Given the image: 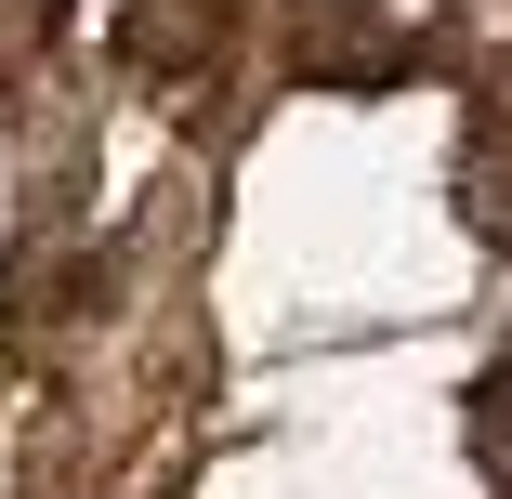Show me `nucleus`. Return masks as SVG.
<instances>
[{"instance_id":"1","label":"nucleus","mask_w":512,"mask_h":499,"mask_svg":"<svg viewBox=\"0 0 512 499\" xmlns=\"http://www.w3.org/2000/svg\"><path fill=\"white\" fill-rule=\"evenodd\" d=\"M289 53H302V79H394L407 66V40L368 14V0H316V14L289 27Z\"/></svg>"},{"instance_id":"2","label":"nucleus","mask_w":512,"mask_h":499,"mask_svg":"<svg viewBox=\"0 0 512 499\" xmlns=\"http://www.w3.org/2000/svg\"><path fill=\"white\" fill-rule=\"evenodd\" d=\"M119 53L158 66V79L211 66V53H224V0H132V14H119Z\"/></svg>"},{"instance_id":"3","label":"nucleus","mask_w":512,"mask_h":499,"mask_svg":"<svg viewBox=\"0 0 512 499\" xmlns=\"http://www.w3.org/2000/svg\"><path fill=\"white\" fill-rule=\"evenodd\" d=\"M460 224H473L486 250H512V145H499V132L460 145Z\"/></svg>"},{"instance_id":"4","label":"nucleus","mask_w":512,"mask_h":499,"mask_svg":"<svg viewBox=\"0 0 512 499\" xmlns=\"http://www.w3.org/2000/svg\"><path fill=\"white\" fill-rule=\"evenodd\" d=\"M473 460L512 486V368H486V381H473Z\"/></svg>"},{"instance_id":"5","label":"nucleus","mask_w":512,"mask_h":499,"mask_svg":"<svg viewBox=\"0 0 512 499\" xmlns=\"http://www.w3.org/2000/svg\"><path fill=\"white\" fill-rule=\"evenodd\" d=\"M27 40H53V0H0V53H27Z\"/></svg>"}]
</instances>
